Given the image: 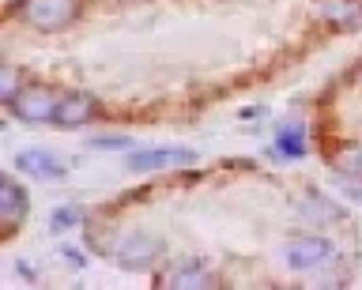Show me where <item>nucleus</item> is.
Returning <instances> with one entry per match:
<instances>
[{
    "label": "nucleus",
    "mask_w": 362,
    "mask_h": 290,
    "mask_svg": "<svg viewBox=\"0 0 362 290\" xmlns=\"http://www.w3.org/2000/svg\"><path fill=\"white\" fill-rule=\"evenodd\" d=\"M276 147H279V155H287V159H298V155H305V136L298 128H287V132H279Z\"/></svg>",
    "instance_id": "11"
},
{
    "label": "nucleus",
    "mask_w": 362,
    "mask_h": 290,
    "mask_svg": "<svg viewBox=\"0 0 362 290\" xmlns=\"http://www.w3.org/2000/svg\"><path fill=\"white\" fill-rule=\"evenodd\" d=\"M79 16V0H23V19L34 30H64L72 19Z\"/></svg>",
    "instance_id": "1"
},
{
    "label": "nucleus",
    "mask_w": 362,
    "mask_h": 290,
    "mask_svg": "<svg viewBox=\"0 0 362 290\" xmlns=\"http://www.w3.org/2000/svg\"><path fill=\"white\" fill-rule=\"evenodd\" d=\"M321 12H325V19H332V23H339V27L362 23V8L347 4V0H328V4H321Z\"/></svg>",
    "instance_id": "10"
},
{
    "label": "nucleus",
    "mask_w": 362,
    "mask_h": 290,
    "mask_svg": "<svg viewBox=\"0 0 362 290\" xmlns=\"http://www.w3.org/2000/svg\"><path fill=\"white\" fill-rule=\"evenodd\" d=\"M197 155L185 147H158V151H136L129 166L132 170H170V166H189Z\"/></svg>",
    "instance_id": "6"
},
{
    "label": "nucleus",
    "mask_w": 362,
    "mask_h": 290,
    "mask_svg": "<svg viewBox=\"0 0 362 290\" xmlns=\"http://www.w3.org/2000/svg\"><path fill=\"white\" fill-rule=\"evenodd\" d=\"M16 166L30 177H42V181L64 177V162H57L53 155H45V151H23V155H16Z\"/></svg>",
    "instance_id": "8"
},
{
    "label": "nucleus",
    "mask_w": 362,
    "mask_h": 290,
    "mask_svg": "<svg viewBox=\"0 0 362 290\" xmlns=\"http://www.w3.org/2000/svg\"><path fill=\"white\" fill-rule=\"evenodd\" d=\"M339 170H347V174H362V151H351V155H344V159L336 162Z\"/></svg>",
    "instance_id": "13"
},
{
    "label": "nucleus",
    "mask_w": 362,
    "mask_h": 290,
    "mask_svg": "<svg viewBox=\"0 0 362 290\" xmlns=\"http://www.w3.org/2000/svg\"><path fill=\"white\" fill-rule=\"evenodd\" d=\"M158 256V241L144 238V234H129V238H121L113 245V260L121 267H129V272H144V267H151Z\"/></svg>",
    "instance_id": "4"
},
{
    "label": "nucleus",
    "mask_w": 362,
    "mask_h": 290,
    "mask_svg": "<svg viewBox=\"0 0 362 290\" xmlns=\"http://www.w3.org/2000/svg\"><path fill=\"white\" fill-rule=\"evenodd\" d=\"M23 215H27V193L16 181H0V219L16 226V222H23Z\"/></svg>",
    "instance_id": "9"
},
{
    "label": "nucleus",
    "mask_w": 362,
    "mask_h": 290,
    "mask_svg": "<svg viewBox=\"0 0 362 290\" xmlns=\"http://www.w3.org/2000/svg\"><path fill=\"white\" fill-rule=\"evenodd\" d=\"M158 286L163 290H204V286H215V275L200 260H177L174 267H166L158 275Z\"/></svg>",
    "instance_id": "3"
},
{
    "label": "nucleus",
    "mask_w": 362,
    "mask_h": 290,
    "mask_svg": "<svg viewBox=\"0 0 362 290\" xmlns=\"http://www.w3.org/2000/svg\"><path fill=\"white\" fill-rule=\"evenodd\" d=\"M57 102L61 98H53L49 91H42V87H34V91H19L11 98V114L19 121H53L57 117Z\"/></svg>",
    "instance_id": "5"
},
{
    "label": "nucleus",
    "mask_w": 362,
    "mask_h": 290,
    "mask_svg": "<svg viewBox=\"0 0 362 290\" xmlns=\"http://www.w3.org/2000/svg\"><path fill=\"white\" fill-rule=\"evenodd\" d=\"M95 147H129V140H95Z\"/></svg>",
    "instance_id": "14"
},
{
    "label": "nucleus",
    "mask_w": 362,
    "mask_h": 290,
    "mask_svg": "<svg viewBox=\"0 0 362 290\" xmlns=\"http://www.w3.org/2000/svg\"><path fill=\"white\" fill-rule=\"evenodd\" d=\"M79 219H83V211H79V207H61V211H53L49 226L53 230H68V226H79Z\"/></svg>",
    "instance_id": "12"
},
{
    "label": "nucleus",
    "mask_w": 362,
    "mask_h": 290,
    "mask_svg": "<svg viewBox=\"0 0 362 290\" xmlns=\"http://www.w3.org/2000/svg\"><path fill=\"white\" fill-rule=\"evenodd\" d=\"M95 117V98L90 95H68L57 102V125H64V128H79V125H87V121Z\"/></svg>",
    "instance_id": "7"
},
{
    "label": "nucleus",
    "mask_w": 362,
    "mask_h": 290,
    "mask_svg": "<svg viewBox=\"0 0 362 290\" xmlns=\"http://www.w3.org/2000/svg\"><path fill=\"white\" fill-rule=\"evenodd\" d=\"M332 245H328L325 238H298L291 241L287 249H283V256H287V264L294 267V272H317L321 264L332 260Z\"/></svg>",
    "instance_id": "2"
}]
</instances>
